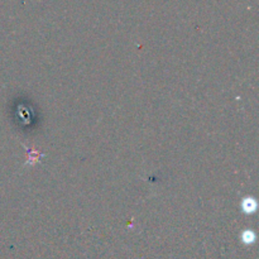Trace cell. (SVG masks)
<instances>
[{
  "mask_svg": "<svg viewBox=\"0 0 259 259\" xmlns=\"http://www.w3.org/2000/svg\"><path fill=\"white\" fill-rule=\"evenodd\" d=\"M242 239H243V242L245 243V244H252V243H254V240H255L254 233L250 232V230H247V232L243 233Z\"/></svg>",
  "mask_w": 259,
  "mask_h": 259,
  "instance_id": "cell-1",
  "label": "cell"
}]
</instances>
